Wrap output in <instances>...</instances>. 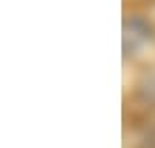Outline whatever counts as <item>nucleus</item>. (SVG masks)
I'll return each mask as SVG.
<instances>
[{"mask_svg": "<svg viewBox=\"0 0 155 148\" xmlns=\"http://www.w3.org/2000/svg\"><path fill=\"white\" fill-rule=\"evenodd\" d=\"M153 40V29L142 18L124 20V56H135Z\"/></svg>", "mask_w": 155, "mask_h": 148, "instance_id": "1", "label": "nucleus"}]
</instances>
